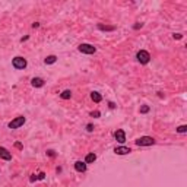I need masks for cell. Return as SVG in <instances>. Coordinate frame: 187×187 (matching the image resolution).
Here are the masks:
<instances>
[{
    "label": "cell",
    "mask_w": 187,
    "mask_h": 187,
    "mask_svg": "<svg viewBox=\"0 0 187 187\" xmlns=\"http://www.w3.org/2000/svg\"><path fill=\"white\" fill-rule=\"evenodd\" d=\"M134 143L138 146H152V145L156 143V140L152 136H140V138H138V139L134 140Z\"/></svg>",
    "instance_id": "cell-1"
},
{
    "label": "cell",
    "mask_w": 187,
    "mask_h": 187,
    "mask_svg": "<svg viewBox=\"0 0 187 187\" xmlns=\"http://www.w3.org/2000/svg\"><path fill=\"white\" fill-rule=\"evenodd\" d=\"M142 27H143V24H140V22H138V24H136V25H134V29H139V28H142Z\"/></svg>",
    "instance_id": "cell-24"
},
{
    "label": "cell",
    "mask_w": 187,
    "mask_h": 187,
    "mask_svg": "<svg viewBox=\"0 0 187 187\" xmlns=\"http://www.w3.org/2000/svg\"><path fill=\"white\" fill-rule=\"evenodd\" d=\"M46 178V173H40L38 174V180H44Z\"/></svg>",
    "instance_id": "cell-22"
},
{
    "label": "cell",
    "mask_w": 187,
    "mask_h": 187,
    "mask_svg": "<svg viewBox=\"0 0 187 187\" xmlns=\"http://www.w3.org/2000/svg\"><path fill=\"white\" fill-rule=\"evenodd\" d=\"M38 27H40V22H34V24H32V28H34V29H35V28H38Z\"/></svg>",
    "instance_id": "cell-25"
},
{
    "label": "cell",
    "mask_w": 187,
    "mask_h": 187,
    "mask_svg": "<svg viewBox=\"0 0 187 187\" xmlns=\"http://www.w3.org/2000/svg\"><path fill=\"white\" fill-rule=\"evenodd\" d=\"M173 38L174 40H181V38H183V34H180V32L173 34Z\"/></svg>",
    "instance_id": "cell-19"
},
{
    "label": "cell",
    "mask_w": 187,
    "mask_h": 187,
    "mask_svg": "<svg viewBox=\"0 0 187 187\" xmlns=\"http://www.w3.org/2000/svg\"><path fill=\"white\" fill-rule=\"evenodd\" d=\"M132 152V149L127 146H117L114 148V154L116 155H129Z\"/></svg>",
    "instance_id": "cell-8"
},
{
    "label": "cell",
    "mask_w": 187,
    "mask_h": 187,
    "mask_svg": "<svg viewBox=\"0 0 187 187\" xmlns=\"http://www.w3.org/2000/svg\"><path fill=\"white\" fill-rule=\"evenodd\" d=\"M175 130H177V133H186V132H187V126H186V124H181V126H178Z\"/></svg>",
    "instance_id": "cell-16"
},
{
    "label": "cell",
    "mask_w": 187,
    "mask_h": 187,
    "mask_svg": "<svg viewBox=\"0 0 187 187\" xmlns=\"http://www.w3.org/2000/svg\"><path fill=\"white\" fill-rule=\"evenodd\" d=\"M94 129H95V127H94V124H91V123H89V124H86V130H88V132H94Z\"/></svg>",
    "instance_id": "cell-20"
},
{
    "label": "cell",
    "mask_w": 187,
    "mask_h": 187,
    "mask_svg": "<svg viewBox=\"0 0 187 187\" xmlns=\"http://www.w3.org/2000/svg\"><path fill=\"white\" fill-rule=\"evenodd\" d=\"M97 28H98L100 31H105V32H107V31H116V27H114V25H104V24H98Z\"/></svg>",
    "instance_id": "cell-12"
},
{
    "label": "cell",
    "mask_w": 187,
    "mask_h": 187,
    "mask_svg": "<svg viewBox=\"0 0 187 187\" xmlns=\"http://www.w3.org/2000/svg\"><path fill=\"white\" fill-rule=\"evenodd\" d=\"M95 161H97V155L94 154V152H89V154L85 156V162H86V164H92Z\"/></svg>",
    "instance_id": "cell-13"
},
{
    "label": "cell",
    "mask_w": 187,
    "mask_h": 187,
    "mask_svg": "<svg viewBox=\"0 0 187 187\" xmlns=\"http://www.w3.org/2000/svg\"><path fill=\"white\" fill-rule=\"evenodd\" d=\"M0 160H5V161L12 160V154L7 151L6 148H3V146H0Z\"/></svg>",
    "instance_id": "cell-9"
},
{
    "label": "cell",
    "mask_w": 187,
    "mask_h": 187,
    "mask_svg": "<svg viewBox=\"0 0 187 187\" xmlns=\"http://www.w3.org/2000/svg\"><path fill=\"white\" fill-rule=\"evenodd\" d=\"M28 40H29V37H28V35H27V37H24V38H20V42H24V41H28Z\"/></svg>",
    "instance_id": "cell-28"
},
{
    "label": "cell",
    "mask_w": 187,
    "mask_h": 187,
    "mask_svg": "<svg viewBox=\"0 0 187 187\" xmlns=\"http://www.w3.org/2000/svg\"><path fill=\"white\" fill-rule=\"evenodd\" d=\"M75 170H76L78 173H85L88 170V164L85 161H76V162H75Z\"/></svg>",
    "instance_id": "cell-7"
},
{
    "label": "cell",
    "mask_w": 187,
    "mask_h": 187,
    "mask_svg": "<svg viewBox=\"0 0 187 187\" xmlns=\"http://www.w3.org/2000/svg\"><path fill=\"white\" fill-rule=\"evenodd\" d=\"M56 61H57V56H54V54L47 56L46 59H44V63H46V64H54Z\"/></svg>",
    "instance_id": "cell-14"
},
{
    "label": "cell",
    "mask_w": 187,
    "mask_h": 187,
    "mask_svg": "<svg viewBox=\"0 0 187 187\" xmlns=\"http://www.w3.org/2000/svg\"><path fill=\"white\" fill-rule=\"evenodd\" d=\"M136 59H138V61H139L140 64H148L151 61V54L146 50H139L136 53Z\"/></svg>",
    "instance_id": "cell-3"
},
{
    "label": "cell",
    "mask_w": 187,
    "mask_h": 187,
    "mask_svg": "<svg viewBox=\"0 0 187 187\" xmlns=\"http://www.w3.org/2000/svg\"><path fill=\"white\" fill-rule=\"evenodd\" d=\"M91 117H94V119H98V117H101V113L98 111V110H95V111H92V113H91Z\"/></svg>",
    "instance_id": "cell-18"
},
{
    "label": "cell",
    "mask_w": 187,
    "mask_h": 187,
    "mask_svg": "<svg viewBox=\"0 0 187 187\" xmlns=\"http://www.w3.org/2000/svg\"><path fill=\"white\" fill-rule=\"evenodd\" d=\"M15 148H18V149H22V148H24V145H22L20 142H16V143H15Z\"/></svg>",
    "instance_id": "cell-23"
},
{
    "label": "cell",
    "mask_w": 187,
    "mask_h": 187,
    "mask_svg": "<svg viewBox=\"0 0 187 187\" xmlns=\"http://www.w3.org/2000/svg\"><path fill=\"white\" fill-rule=\"evenodd\" d=\"M44 83H46V82H44V79H42V78H38V76L31 79V85H32L34 88H42V86H44Z\"/></svg>",
    "instance_id": "cell-10"
},
{
    "label": "cell",
    "mask_w": 187,
    "mask_h": 187,
    "mask_svg": "<svg viewBox=\"0 0 187 187\" xmlns=\"http://www.w3.org/2000/svg\"><path fill=\"white\" fill-rule=\"evenodd\" d=\"M60 98L61 100H70V98H72V91H70V89H64V91L60 94Z\"/></svg>",
    "instance_id": "cell-15"
},
{
    "label": "cell",
    "mask_w": 187,
    "mask_h": 187,
    "mask_svg": "<svg viewBox=\"0 0 187 187\" xmlns=\"http://www.w3.org/2000/svg\"><path fill=\"white\" fill-rule=\"evenodd\" d=\"M114 138H116V140L119 142V143H124L126 142V133H124V130L123 129H117L116 132H114Z\"/></svg>",
    "instance_id": "cell-6"
},
{
    "label": "cell",
    "mask_w": 187,
    "mask_h": 187,
    "mask_svg": "<svg viewBox=\"0 0 187 187\" xmlns=\"http://www.w3.org/2000/svg\"><path fill=\"white\" fill-rule=\"evenodd\" d=\"M12 66L16 69V70H24L25 67L28 66V61L25 57H22V56H16L12 59Z\"/></svg>",
    "instance_id": "cell-2"
},
{
    "label": "cell",
    "mask_w": 187,
    "mask_h": 187,
    "mask_svg": "<svg viewBox=\"0 0 187 187\" xmlns=\"http://www.w3.org/2000/svg\"><path fill=\"white\" fill-rule=\"evenodd\" d=\"M47 154L50 155V156H56V154H54V151H47Z\"/></svg>",
    "instance_id": "cell-27"
},
{
    "label": "cell",
    "mask_w": 187,
    "mask_h": 187,
    "mask_svg": "<svg viewBox=\"0 0 187 187\" xmlns=\"http://www.w3.org/2000/svg\"><path fill=\"white\" fill-rule=\"evenodd\" d=\"M78 50H79V53H82V54H95L97 53V47H94L92 44H88V42L79 44Z\"/></svg>",
    "instance_id": "cell-5"
},
{
    "label": "cell",
    "mask_w": 187,
    "mask_h": 187,
    "mask_svg": "<svg viewBox=\"0 0 187 187\" xmlns=\"http://www.w3.org/2000/svg\"><path fill=\"white\" fill-rule=\"evenodd\" d=\"M91 100L95 102V104H100L101 101H102V95L100 92H97V91H92L91 92Z\"/></svg>",
    "instance_id": "cell-11"
},
{
    "label": "cell",
    "mask_w": 187,
    "mask_h": 187,
    "mask_svg": "<svg viewBox=\"0 0 187 187\" xmlns=\"http://www.w3.org/2000/svg\"><path fill=\"white\" fill-rule=\"evenodd\" d=\"M25 121H27V119H25L24 116H18V117H15L12 121H9L7 127H9V129H12V130H15V129H19V127L24 126V124H25Z\"/></svg>",
    "instance_id": "cell-4"
},
{
    "label": "cell",
    "mask_w": 187,
    "mask_h": 187,
    "mask_svg": "<svg viewBox=\"0 0 187 187\" xmlns=\"http://www.w3.org/2000/svg\"><path fill=\"white\" fill-rule=\"evenodd\" d=\"M149 110H151L149 105H142L139 111H140V114H146V113H149Z\"/></svg>",
    "instance_id": "cell-17"
},
{
    "label": "cell",
    "mask_w": 187,
    "mask_h": 187,
    "mask_svg": "<svg viewBox=\"0 0 187 187\" xmlns=\"http://www.w3.org/2000/svg\"><path fill=\"white\" fill-rule=\"evenodd\" d=\"M37 180H38V175H35V174H32V175H31V178H29L31 183H34V181H37Z\"/></svg>",
    "instance_id": "cell-21"
},
{
    "label": "cell",
    "mask_w": 187,
    "mask_h": 187,
    "mask_svg": "<svg viewBox=\"0 0 187 187\" xmlns=\"http://www.w3.org/2000/svg\"><path fill=\"white\" fill-rule=\"evenodd\" d=\"M108 107H110V108H116V104H114V102H111V101H110V102H108Z\"/></svg>",
    "instance_id": "cell-26"
}]
</instances>
